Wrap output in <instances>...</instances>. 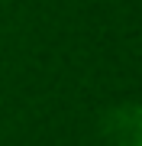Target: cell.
Masks as SVG:
<instances>
[{
	"label": "cell",
	"instance_id": "6da1fadb",
	"mask_svg": "<svg viewBox=\"0 0 142 146\" xmlns=\"http://www.w3.org/2000/svg\"><path fill=\"white\" fill-rule=\"evenodd\" d=\"M120 146H142V114L126 120V133H120Z\"/></svg>",
	"mask_w": 142,
	"mask_h": 146
}]
</instances>
